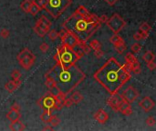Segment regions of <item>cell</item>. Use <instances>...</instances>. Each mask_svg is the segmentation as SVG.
<instances>
[{
    "label": "cell",
    "mask_w": 156,
    "mask_h": 131,
    "mask_svg": "<svg viewBox=\"0 0 156 131\" xmlns=\"http://www.w3.org/2000/svg\"><path fill=\"white\" fill-rule=\"evenodd\" d=\"M146 67H147V68H148L149 70H152H152L155 69V67H156V64H155L154 60H152V61L148 62L147 65H146Z\"/></svg>",
    "instance_id": "cell-44"
},
{
    "label": "cell",
    "mask_w": 156,
    "mask_h": 131,
    "mask_svg": "<svg viewBox=\"0 0 156 131\" xmlns=\"http://www.w3.org/2000/svg\"><path fill=\"white\" fill-rule=\"evenodd\" d=\"M77 14H79V15H81V16H87L88 15L90 12L88 11V9H87L85 7H83V6H79L78 8H77V10L75 11Z\"/></svg>",
    "instance_id": "cell-33"
},
{
    "label": "cell",
    "mask_w": 156,
    "mask_h": 131,
    "mask_svg": "<svg viewBox=\"0 0 156 131\" xmlns=\"http://www.w3.org/2000/svg\"><path fill=\"white\" fill-rule=\"evenodd\" d=\"M9 128L13 131H23L26 129V127L25 125L19 119L16 121H14V122H11L10 126H9Z\"/></svg>",
    "instance_id": "cell-18"
},
{
    "label": "cell",
    "mask_w": 156,
    "mask_h": 131,
    "mask_svg": "<svg viewBox=\"0 0 156 131\" xmlns=\"http://www.w3.org/2000/svg\"><path fill=\"white\" fill-rule=\"evenodd\" d=\"M55 102H56V98L53 96H51L49 92H47L46 94L38 101V104L43 109L54 110L55 109Z\"/></svg>",
    "instance_id": "cell-9"
},
{
    "label": "cell",
    "mask_w": 156,
    "mask_h": 131,
    "mask_svg": "<svg viewBox=\"0 0 156 131\" xmlns=\"http://www.w3.org/2000/svg\"><path fill=\"white\" fill-rule=\"evenodd\" d=\"M103 55H104V53H103V51L101 50V48H100V49H96V50H94V56H95V57H96L97 58H102Z\"/></svg>",
    "instance_id": "cell-42"
},
{
    "label": "cell",
    "mask_w": 156,
    "mask_h": 131,
    "mask_svg": "<svg viewBox=\"0 0 156 131\" xmlns=\"http://www.w3.org/2000/svg\"><path fill=\"white\" fill-rule=\"evenodd\" d=\"M108 19H109V17L107 16V15H101L100 16H99V20H100V24L106 23Z\"/></svg>",
    "instance_id": "cell-45"
},
{
    "label": "cell",
    "mask_w": 156,
    "mask_h": 131,
    "mask_svg": "<svg viewBox=\"0 0 156 131\" xmlns=\"http://www.w3.org/2000/svg\"><path fill=\"white\" fill-rule=\"evenodd\" d=\"M45 85L47 86V87L48 88H52V87H56V83H55V81L52 79V78H47L46 77V81H45Z\"/></svg>",
    "instance_id": "cell-35"
},
{
    "label": "cell",
    "mask_w": 156,
    "mask_h": 131,
    "mask_svg": "<svg viewBox=\"0 0 156 131\" xmlns=\"http://www.w3.org/2000/svg\"><path fill=\"white\" fill-rule=\"evenodd\" d=\"M119 111L120 112L121 114H123L124 116H130V115L132 114V109L131 107V104L129 102H127L126 100H124V99L120 105Z\"/></svg>",
    "instance_id": "cell-16"
},
{
    "label": "cell",
    "mask_w": 156,
    "mask_h": 131,
    "mask_svg": "<svg viewBox=\"0 0 156 131\" xmlns=\"http://www.w3.org/2000/svg\"><path fill=\"white\" fill-rule=\"evenodd\" d=\"M73 105V102L71 100V98H68L66 97L64 99H63V106L66 107H71Z\"/></svg>",
    "instance_id": "cell-40"
},
{
    "label": "cell",
    "mask_w": 156,
    "mask_h": 131,
    "mask_svg": "<svg viewBox=\"0 0 156 131\" xmlns=\"http://www.w3.org/2000/svg\"><path fill=\"white\" fill-rule=\"evenodd\" d=\"M41 9L36 5V4H34V3H32V5H31V7H30V10H29V14L30 15H32V16H36L39 11H40Z\"/></svg>",
    "instance_id": "cell-32"
},
{
    "label": "cell",
    "mask_w": 156,
    "mask_h": 131,
    "mask_svg": "<svg viewBox=\"0 0 156 131\" xmlns=\"http://www.w3.org/2000/svg\"><path fill=\"white\" fill-rule=\"evenodd\" d=\"M110 42L112 44V45H117V44H120V43H123L124 42L123 38L121 37L120 36H119L118 34H114L113 36H111V38H110Z\"/></svg>",
    "instance_id": "cell-23"
},
{
    "label": "cell",
    "mask_w": 156,
    "mask_h": 131,
    "mask_svg": "<svg viewBox=\"0 0 156 131\" xmlns=\"http://www.w3.org/2000/svg\"><path fill=\"white\" fill-rule=\"evenodd\" d=\"M49 123H50V125H51L52 127H57V126L59 125V123H60V119L58 118V116H56V115H52L51 118H50Z\"/></svg>",
    "instance_id": "cell-30"
},
{
    "label": "cell",
    "mask_w": 156,
    "mask_h": 131,
    "mask_svg": "<svg viewBox=\"0 0 156 131\" xmlns=\"http://www.w3.org/2000/svg\"><path fill=\"white\" fill-rule=\"evenodd\" d=\"M114 47H115V49L117 50V52H118L119 54H123V53H124L125 50H126V45H125L124 42L115 45Z\"/></svg>",
    "instance_id": "cell-29"
},
{
    "label": "cell",
    "mask_w": 156,
    "mask_h": 131,
    "mask_svg": "<svg viewBox=\"0 0 156 131\" xmlns=\"http://www.w3.org/2000/svg\"><path fill=\"white\" fill-rule=\"evenodd\" d=\"M120 96L123 97V98L124 100H126L127 102L131 104L139 98V92L137 91V89L134 87L129 86V87H127V88H125L123 90V92L121 93Z\"/></svg>",
    "instance_id": "cell-10"
},
{
    "label": "cell",
    "mask_w": 156,
    "mask_h": 131,
    "mask_svg": "<svg viewBox=\"0 0 156 131\" xmlns=\"http://www.w3.org/2000/svg\"><path fill=\"white\" fill-rule=\"evenodd\" d=\"M104 1H105L109 6H114L119 0H104Z\"/></svg>",
    "instance_id": "cell-47"
},
{
    "label": "cell",
    "mask_w": 156,
    "mask_h": 131,
    "mask_svg": "<svg viewBox=\"0 0 156 131\" xmlns=\"http://www.w3.org/2000/svg\"><path fill=\"white\" fill-rule=\"evenodd\" d=\"M9 35H10V32L7 28H2L1 30H0V36H1L2 38H5V39L7 38V37L9 36Z\"/></svg>",
    "instance_id": "cell-39"
},
{
    "label": "cell",
    "mask_w": 156,
    "mask_h": 131,
    "mask_svg": "<svg viewBox=\"0 0 156 131\" xmlns=\"http://www.w3.org/2000/svg\"><path fill=\"white\" fill-rule=\"evenodd\" d=\"M106 25L114 34H119L125 27L126 22L119 14L114 13L107 20Z\"/></svg>",
    "instance_id": "cell-7"
},
{
    "label": "cell",
    "mask_w": 156,
    "mask_h": 131,
    "mask_svg": "<svg viewBox=\"0 0 156 131\" xmlns=\"http://www.w3.org/2000/svg\"><path fill=\"white\" fill-rule=\"evenodd\" d=\"M32 3H33L32 0H23V1L21 2V4H20V8L22 9V11L28 14Z\"/></svg>",
    "instance_id": "cell-19"
},
{
    "label": "cell",
    "mask_w": 156,
    "mask_h": 131,
    "mask_svg": "<svg viewBox=\"0 0 156 131\" xmlns=\"http://www.w3.org/2000/svg\"><path fill=\"white\" fill-rule=\"evenodd\" d=\"M45 77L53 79L56 83V87L68 96L85 79L86 75L76 66V64L68 67H64L59 63H56Z\"/></svg>",
    "instance_id": "cell-2"
},
{
    "label": "cell",
    "mask_w": 156,
    "mask_h": 131,
    "mask_svg": "<svg viewBox=\"0 0 156 131\" xmlns=\"http://www.w3.org/2000/svg\"><path fill=\"white\" fill-rule=\"evenodd\" d=\"M125 61H126V63L132 64V63L138 61V59L132 53H127V55L125 56Z\"/></svg>",
    "instance_id": "cell-27"
},
{
    "label": "cell",
    "mask_w": 156,
    "mask_h": 131,
    "mask_svg": "<svg viewBox=\"0 0 156 131\" xmlns=\"http://www.w3.org/2000/svg\"><path fill=\"white\" fill-rule=\"evenodd\" d=\"M154 58H155V55L152 53V51H146L145 54L143 56V61H145L146 63L154 60Z\"/></svg>",
    "instance_id": "cell-24"
},
{
    "label": "cell",
    "mask_w": 156,
    "mask_h": 131,
    "mask_svg": "<svg viewBox=\"0 0 156 131\" xmlns=\"http://www.w3.org/2000/svg\"><path fill=\"white\" fill-rule=\"evenodd\" d=\"M16 60L23 69L29 70L36 62V56L28 48H24L16 56Z\"/></svg>",
    "instance_id": "cell-6"
},
{
    "label": "cell",
    "mask_w": 156,
    "mask_h": 131,
    "mask_svg": "<svg viewBox=\"0 0 156 131\" xmlns=\"http://www.w3.org/2000/svg\"><path fill=\"white\" fill-rule=\"evenodd\" d=\"M21 80L20 78L19 79H13V80H10L8 81L7 83H6L5 85V89L9 92V93H13L16 88H19L21 85Z\"/></svg>",
    "instance_id": "cell-15"
},
{
    "label": "cell",
    "mask_w": 156,
    "mask_h": 131,
    "mask_svg": "<svg viewBox=\"0 0 156 131\" xmlns=\"http://www.w3.org/2000/svg\"><path fill=\"white\" fill-rule=\"evenodd\" d=\"M94 79L100 83L111 95L116 94L131 78L124 65H121L115 58H111L106 61L93 76Z\"/></svg>",
    "instance_id": "cell-1"
},
{
    "label": "cell",
    "mask_w": 156,
    "mask_h": 131,
    "mask_svg": "<svg viewBox=\"0 0 156 131\" xmlns=\"http://www.w3.org/2000/svg\"><path fill=\"white\" fill-rule=\"evenodd\" d=\"M11 109H14L16 111H19L20 112V106L17 104L16 102H14L13 105L11 106Z\"/></svg>",
    "instance_id": "cell-46"
},
{
    "label": "cell",
    "mask_w": 156,
    "mask_h": 131,
    "mask_svg": "<svg viewBox=\"0 0 156 131\" xmlns=\"http://www.w3.org/2000/svg\"><path fill=\"white\" fill-rule=\"evenodd\" d=\"M94 118L100 124H105L109 119V115L103 109H99L94 114Z\"/></svg>",
    "instance_id": "cell-14"
},
{
    "label": "cell",
    "mask_w": 156,
    "mask_h": 131,
    "mask_svg": "<svg viewBox=\"0 0 156 131\" xmlns=\"http://www.w3.org/2000/svg\"><path fill=\"white\" fill-rule=\"evenodd\" d=\"M51 111H52V110H50V109H44V112L42 113V115L40 116V118H41V120H42L44 123H46V124L49 123L50 118H51V116H52Z\"/></svg>",
    "instance_id": "cell-21"
},
{
    "label": "cell",
    "mask_w": 156,
    "mask_h": 131,
    "mask_svg": "<svg viewBox=\"0 0 156 131\" xmlns=\"http://www.w3.org/2000/svg\"><path fill=\"white\" fill-rule=\"evenodd\" d=\"M50 27H51V22L48 20V18H47V16H42L37 21L36 25L34 26L33 30L39 36L44 37L50 30Z\"/></svg>",
    "instance_id": "cell-8"
},
{
    "label": "cell",
    "mask_w": 156,
    "mask_h": 131,
    "mask_svg": "<svg viewBox=\"0 0 156 131\" xmlns=\"http://www.w3.org/2000/svg\"><path fill=\"white\" fill-rule=\"evenodd\" d=\"M71 98L73 104H79V102H81L83 100V96L80 94L79 92L75 91V92H73L72 94H71Z\"/></svg>",
    "instance_id": "cell-20"
},
{
    "label": "cell",
    "mask_w": 156,
    "mask_h": 131,
    "mask_svg": "<svg viewBox=\"0 0 156 131\" xmlns=\"http://www.w3.org/2000/svg\"><path fill=\"white\" fill-rule=\"evenodd\" d=\"M60 40H61V44L63 46H66V47H71V48H72L77 44H79V41H78V39L76 38V37L71 33H69L67 30H66L65 35L63 36V37Z\"/></svg>",
    "instance_id": "cell-12"
},
{
    "label": "cell",
    "mask_w": 156,
    "mask_h": 131,
    "mask_svg": "<svg viewBox=\"0 0 156 131\" xmlns=\"http://www.w3.org/2000/svg\"><path fill=\"white\" fill-rule=\"evenodd\" d=\"M89 46H90V47H91V49H93V50H96V49H100V48H101V44H100V41H98V40H96V39H94V40L91 41V43L89 44Z\"/></svg>",
    "instance_id": "cell-31"
},
{
    "label": "cell",
    "mask_w": 156,
    "mask_h": 131,
    "mask_svg": "<svg viewBox=\"0 0 156 131\" xmlns=\"http://www.w3.org/2000/svg\"><path fill=\"white\" fill-rule=\"evenodd\" d=\"M48 48H49V47H48V45L47 44V43H42L41 45H40V47H39V49H40V51L42 52V53H46L48 50Z\"/></svg>",
    "instance_id": "cell-43"
},
{
    "label": "cell",
    "mask_w": 156,
    "mask_h": 131,
    "mask_svg": "<svg viewBox=\"0 0 156 131\" xmlns=\"http://www.w3.org/2000/svg\"><path fill=\"white\" fill-rule=\"evenodd\" d=\"M139 106L145 112H149L155 107V103L150 97H144L142 100L139 101Z\"/></svg>",
    "instance_id": "cell-13"
},
{
    "label": "cell",
    "mask_w": 156,
    "mask_h": 131,
    "mask_svg": "<svg viewBox=\"0 0 156 131\" xmlns=\"http://www.w3.org/2000/svg\"><path fill=\"white\" fill-rule=\"evenodd\" d=\"M141 49H142V45L139 44V43H134L131 47V50L132 53H136L137 54V53H139L141 51Z\"/></svg>",
    "instance_id": "cell-36"
},
{
    "label": "cell",
    "mask_w": 156,
    "mask_h": 131,
    "mask_svg": "<svg viewBox=\"0 0 156 131\" xmlns=\"http://www.w3.org/2000/svg\"><path fill=\"white\" fill-rule=\"evenodd\" d=\"M88 15L81 16L74 12L62 24V27L69 33H71L78 39L79 43H85L88 41L90 37L101 26L91 23L89 20Z\"/></svg>",
    "instance_id": "cell-3"
},
{
    "label": "cell",
    "mask_w": 156,
    "mask_h": 131,
    "mask_svg": "<svg viewBox=\"0 0 156 131\" xmlns=\"http://www.w3.org/2000/svg\"><path fill=\"white\" fill-rule=\"evenodd\" d=\"M149 34H146V33H143V31L141 30H138L135 34H133V39L136 40V41H140L142 39H146L148 37Z\"/></svg>",
    "instance_id": "cell-22"
},
{
    "label": "cell",
    "mask_w": 156,
    "mask_h": 131,
    "mask_svg": "<svg viewBox=\"0 0 156 131\" xmlns=\"http://www.w3.org/2000/svg\"><path fill=\"white\" fill-rule=\"evenodd\" d=\"M155 123H156V121L153 117H149L146 119V125H148L149 127H153L155 125Z\"/></svg>",
    "instance_id": "cell-41"
},
{
    "label": "cell",
    "mask_w": 156,
    "mask_h": 131,
    "mask_svg": "<svg viewBox=\"0 0 156 131\" xmlns=\"http://www.w3.org/2000/svg\"><path fill=\"white\" fill-rule=\"evenodd\" d=\"M57 53L59 55V62L56 63H59L64 67H68L75 65L76 62L79 59L72 48L63 46L62 44L59 47Z\"/></svg>",
    "instance_id": "cell-5"
},
{
    "label": "cell",
    "mask_w": 156,
    "mask_h": 131,
    "mask_svg": "<svg viewBox=\"0 0 156 131\" xmlns=\"http://www.w3.org/2000/svg\"><path fill=\"white\" fill-rule=\"evenodd\" d=\"M48 36L50 40H56L59 37V32L56 29H50L48 32Z\"/></svg>",
    "instance_id": "cell-28"
},
{
    "label": "cell",
    "mask_w": 156,
    "mask_h": 131,
    "mask_svg": "<svg viewBox=\"0 0 156 131\" xmlns=\"http://www.w3.org/2000/svg\"><path fill=\"white\" fill-rule=\"evenodd\" d=\"M123 101V98L120 95H119L118 93L116 94H112L111 95V97L108 98L107 100V104L110 106V107L115 111V112H118L119 111V107H120V103Z\"/></svg>",
    "instance_id": "cell-11"
},
{
    "label": "cell",
    "mask_w": 156,
    "mask_h": 131,
    "mask_svg": "<svg viewBox=\"0 0 156 131\" xmlns=\"http://www.w3.org/2000/svg\"><path fill=\"white\" fill-rule=\"evenodd\" d=\"M80 44V46H81V47H82V49H83V52H84V54L86 55V54H89L90 52H91V47L89 46V44H87V42H85V43H79Z\"/></svg>",
    "instance_id": "cell-38"
},
{
    "label": "cell",
    "mask_w": 156,
    "mask_h": 131,
    "mask_svg": "<svg viewBox=\"0 0 156 131\" xmlns=\"http://www.w3.org/2000/svg\"><path fill=\"white\" fill-rule=\"evenodd\" d=\"M142 71V68H141V65L139 63V61H136L132 64V70H131V73L132 74H135V75H139Z\"/></svg>",
    "instance_id": "cell-26"
},
{
    "label": "cell",
    "mask_w": 156,
    "mask_h": 131,
    "mask_svg": "<svg viewBox=\"0 0 156 131\" xmlns=\"http://www.w3.org/2000/svg\"><path fill=\"white\" fill-rule=\"evenodd\" d=\"M11 78L13 79H19L21 78V73L19 70H17V69H15L12 71L11 73Z\"/></svg>",
    "instance_id": "cell-37"
},
{
    "label": "cell",
    "mask_w": 156,
    "mask_h": 131,
    "mask_svg": "<svg viewBox=\"0 0 156 131\" xmlns=\"http://www.w3.org/2000/svg\"><path fill=\"white\" fill-rule=\"evenodd\" d=\"M32 2L34 4H36L41 10L45 8L46 4H47V0H32Z\"/></svg>",
    "instance_id": "cell-34"
},
{
    "label": "cell",
    "mask_w": 156,
    "mask_h": 131,
    "mask_svg": "<svg viewBox=\"0 0 156 131\" xmlns=\"http://www.w3.org/2000/svg\"><path fill=\"white\" fill-rule=\"evenodd\" d=\"M71 5V0H47L45 10L54 18H59Z\"/></svg>",
    "instance_id": "cell-4"
},
{
    "label": "cell",
    "mask_w": 156,
    "mask_h": 131,
    "mask_svg": "<svg viewBox=\"0 0 156 131\" xmlns=\"http://www.w3.org/2000/svg\"><path fill=\"white\" fill-rule=\"evenodd\" d=\"M52 129H53V127L51 125H47L43 127V130H52Z\"/></svg>",
    "instance_id": "cell-48"
},
{
    "label": "cell",
    "mask_w": 156,
    "mask_h": 131,
    "mask_svg": "<svg viewBox=\"0 0 156 131\" xmlns=\"http://www.w3.org/2000/svg\"><path fill=\"white\" fill-rule=\"evenodd\" d=\"M139 30L143 31V33L149 34V33H150V31L152 30V27H151V26H150L148 23L143 22V23H142V24L140 25V27H139Z\"/></svg>",
    "instance_id": "cell-25"
},
{
    "label": "cell",
    "mask_w": 156,
    "mask_h": 131,
    "mask_svg": "<svg viewBox=\"0 0 156 131\" xmlns=\"http://www.w3.org/2000/svg\"><path fill=\"white\" fill-rule=\"evenodd\" d=\"M21 115H20V112L19 111H16L14 109H11L7 112V118L10 121V122H14V121H16L20 118Z\"/></svg>",
    "instance_id": "cell-17"
}]
</instances>
